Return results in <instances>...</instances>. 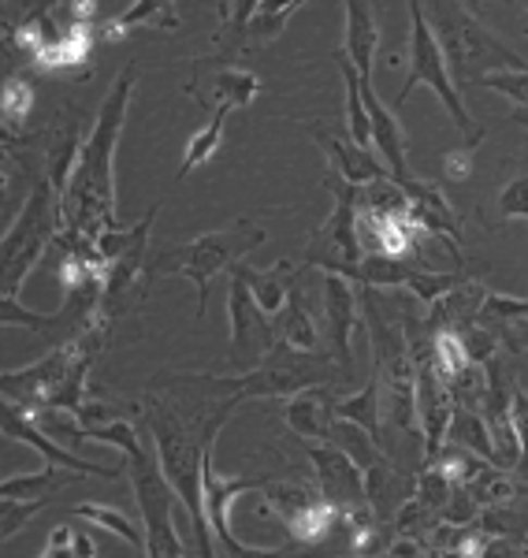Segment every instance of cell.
Returning a JSON list of instances; mask_svg holds the SVG:
<instances>
[{
    "instance_id": "obj_1",
    "label": "cell",
    "mask_w": 528,
    "mask_h": 558,
    "mask_svg": "<svg viewBox=\"0 0 528 558\" xmlns=\"http://www.w3.org/2000/svg\"><path fill=\"white\" fill-rule=\"evenodd\" d=\"M138 68H123L109 97L101 101L97 123L83 142V160L75 168V179L60 197V239L94 242L101 231L115 228V146H120L123 123L134 94Z\"/></svg>"
},
{
    "instance_id": "obj_2",
    "label": "cell",
    "mask_w": 528,
    "mask_h": 558,
    "mask_svg": "<svg viewBox=\"0 0 528 558\" xmlns=\"http://www.w3.org/2000/svg\"><path fill=\"white\" fill-rule=\"evenodd\" d=\"M231 410L235 407L223 399L209 425L201 432H191L160 399H154V395L142 399V413H146V428H149V436H154V451L160 458V470H164V476L172 481V488L179 492V499H183L194 529H198V555H205V558L217 555V544H212L217 533H212L209 514H205V492H201L205 447H209V439L220 436V428Z\"/></svg>"
},
{
    "instance_id": "obj_3",
    "label": "cell",
    "mask_w": 528,
    "mask_h": 558,
    "mask_svg": "<svg viewBox=\"0 0 528 558\" xmlns=\"http://www.w3.org/2000/svg\"><path fill=\"white\" fill-rule=\"evenodd\" d=\"M191 380L205 384L209 391L223 395L231 407L249 399H286V395H298L306 387H320V384H339V380H351L343 365L335 357H324L317 350L306 347H294L286 339H275V347L268 350L257 365H249L246 373L238 376H191Z\"/></svg>"
},
{
    "instance_id": "obj_4",
    "label": "cell",
    "mask_w": 528,
    "mask_h": 558,
    "mask_svg": "<svg viewBox=\"0 0 528 558\" xmlns=\"http://www.w3.org/2000/svg\"><path fill=\"white\" fill-rule=\"evenodd\" d=\"M265 242V231L254 220H231L228 228L209 231V235L183 242V246H168L149 260L154 272L164 276H186L198 287V317H205V299H209L212 276L231 272L249 250H257Z\"/></svg>"
},
{
    "instance_id": "obj_5",
    "label": "cell",
    "mask_w": 528,
    "mask_h": 558,
    "mask_svg": "<svg viewBox=\"0 0 528 558\" xmlns=\"http://www.w3.org/2000/svg\"><path fill=\"white\" fill-rule=\"evenodd\" d=\"M406 8H409V75L398 89V105H406L417 86H432V94L440 97L443 108L451 112L454 128L469 134V146H477V142L484 138V131L472 123L469 108L462 101V89L451 75V60H446L440 34L432 31L425 0H406Z\"/></svg>"
},
{
    "instance_id": "obj_6",
    "label": "cell",
    "mask_w": 528,
    "mask_h": 558,
    "mask_svg": "<svg viewBox=\"0 0 528 558\" xmlns=\"http://www.w3.org/2000/svg\"><path fill=\"white\" fill-rule=\"evenodd\" d=\"M60 228H64V220H60V194L52 191L49 179H38L4 235V299H15L23 279L30 276V268L57 246Z\"/></svg>"
},
{
    "instance_id": "obj_7",
    "label": "cell",
    "mask_w": 528,
    "mask_h": 558,
    "mask_svg": "<svg viewBox=\"0 0 528 558\" xmlns=\"http://www.w3.org/2000/svg\"><path fill=\"white\" fill-rule=\"evenodd\" d=\"M127 473L131 488L142 510V529H146V555L149 558H179L186 555L183 539L175 533V507H183L172 481L160 470L157 451H149L146 444L134 454H127Z\"/></svg>"
},
{
    "instance_id": "obj_8",
    "label": "cell",
    "mask_w": 528,
    "mask_h": 558,
    "mask_svg": "<svg viewBox=\"0 0 528 558\" xmlns=\"http://www.w3.org/2000/svg\"><path fill=\"white\" fill-rule=\"evenodd\" d=\"M432 26H440L443 34V49L446 60L458 71L462 86H477L480 75L499 68H521V57L509 52L503 41L491 38V34L472 20L469 12H458V8H443L440 15L432 12Z\"/></svg>"
},
{
    "instance_id": "obj_9",
    "label": "cell",
    "mask_w": 528,
    "mask_h": 558,
    "mask_svg": "<svg viewBox=\"0 0 528 558\" xmlns=\"http://www.w3.org/2000/svg\"><path fill=\"white\" fill-rule=\"evenodd\" d=\"M212 447H217V439H209V447H205L201 492H205V514H209V525L223 544V551L228 555H280L283 547H254L231 533V507H235L246 492H261L272 476H220L217 465H212Z\"/></svg>"
},
{
    "instance_id": "obj_10",
    "label": "cell",
    "mask_w": 528,
    "mask_h": 558,
    "mask_svg": "<svg viewBox=\"0 0 528 558\" xmlns=\"http://www.w3.org/2000/svg\"><path fill=\"white\" fill-rule=\"evenodd\" d=\"M228 320H231V350L228 362L235 365H257L268 350L275 347L280 331H275V317L261 310V302L254 299L249 283L243 276L231 272V287H228Z\"/></svg>"
},
{
    "instance_id": "obj_11",
    "label": "cell",
    "mask_w": 528,
    "mask_h": 558,
    "mask_svg": "<svg viewBox=\"0 0 528 558\" xmlns=\"http://www.w3.org/2000/svg\"><path fill=\"white\" fill-rule=\"evenodd\" d=\"M306 454L312 465L317 492L324 495L331 507H339L343 514L369 507V481H365V470L343 451V447L331 444V439H309Z\"/></svg>"
},
{
    "instance_id": "obj_12",
    "label": "cell",
    "mask_w": 528,
    "mask_h": 558,
    "mask_svg": "<svg viewBox=\"0 0 528 558\" xmlns=\"http://www.w3.org/2000/svg\"><path fill=\"white\" fill-rule=\"evenodd\" d=\"M324 186L335 197V213L328 216L324 228L312 235V250L309 254H320V250H331L335 260L343 265H357L365 257V246H361V235H357V216H361V186L346 183L335 168H328L324 175Z\"/></svg>"
},
{
    "instance_id": "obj_13",
    "label": "cell",
    "mask_w": 528,
    "mask_h": 558,
    "mask_svg": "<svg viewBox=\"0 0 528 558\" xmlns=\"http://www.w3.org/2000/svg\"><path fill=\"white\" fill-rule=\"evenodd\" d=\"M78 357V339H71V343L57 347L52 354H45L41 362L20 368V373H4L0 376V391H4V402H15V407L23 410H38L49 402L52 387L67 376V368L75 365Z\"/></svg>"
},
{
    "instance_id": "obj_14",
    "label": "cell",
    "mask_w": 528,
    "mask_h": 558,
    "mask_svg": "<svg viewBox=\"0 0 528 558\" xmlns=\"http://www.w3.org/2000/svg\"><path fill=\"white\" fill-rule=\"evenodd\" d=\"M0 425H4L8 439H20V444L34 447L45 462L60 465V470H71L78 476H105V481H115V476L127 473L123 465H112V470H109V465L86 462V458H75L71 451H64V444H60V439H52L49 432H45L23 407H15V402H4V417H0Z\"/></svg>"
},
{
    "instance_id": "obj_15",
    "label": "cell",
    "mask_w": 528,
    "mask_h": 558,
    "mask_svg": "<svg viewBox=\"0 0 528 558\" xmlns=\"http://www.w3.org/2000/svg\"><path fill=\"white\" fill-rule=\"evenodd\" d=\"M398 186L409 194V213H414V220L428 231V235L443 239L446 250L454 254V260L462 265V250H458L462 223H458V209L446 202V194L435 183H425V179H417V175Z\"/></svg>"
},
{
    "instance_id": "obj_16",
    "label": "cell",
    "mask_w": 528,
    "mask_h": 558,
    "mask_svg": "<svg viewBox=\"0 0 528 558\" xmlns=\"http://www.w3.org/2000/svg\"><path fill=\"white\" fill-rule=\"evenodd\" d=\"M324 317H328V343H331V357L354 373V350H351V336L357 328V291L351 287V279L339 272H324Z\"/></svg>"
},
{
    "instance_id": "obj_17",
    "label": "cell",
    "mask_w": 528,
    "mask_h": 558,
    "mask_svg": "<svg viewBox=\"0 0 528 558\" xmlns=\"http://www.w3.org/2000/svg\"><path fill=\"white\" fill-rule=\"evenodd\" d=\"M361 94H365L369 120H372V146L383 157V165H388L391 179L406 183V179H414V172H409V165H406V146H409L406 128H402L395 108H388L380 101V94L372 89V78H361Z\"/></svg>"
},
{
    "instance_id": "obj_18",
    "label": "cell",
    "mask_w": 528,
    "mask_h": 558,
    "mask_svg": "<svg viewBox=\"0 0 528 558\" xmlns=\"http://www.w3.org/2000/svg\"><path fill=\"white\" fill-rule=\"evenodd\" d=\"M335 402L339 395H331V387H306V391L291 395V402H286V428L298 432L302 439H331V432H335Z\"/></svg>"
},
{
    "instance_id": "obj_19",
    "label": "cell",
    "mask_w": 528,
    "mask_h": 558,
    "mask_svg": "<svg viewBox=\"0 0 528 558\" xmlns=\"http://www.w3.org/2000/svg\"><path fill=\"white\" fill-rule=\"evenodd\" d=\"M346 12V57L361 71V78H372V60L380 49V26H376L369 0H343Z\"/></svg>"
},
{
    "instance_id": "obj_20",
    "label": "cell",
    "mask_w": 528,
    "mask_h": 558,
    "mask_svg": "<svg viewBox=\"0 0 528 558\" xmlns=\"http://www.w3.org/2000/svg\"><path fill=\"white\" fill-rule=\"evenodd\" d=\"M324 149L331 157V168L354 186H369L376 179L391 175L380 153H372L369 146H357L354 138H324Z\"/></svg>"
},
{
    "instance_id": "obj_21",
    "label": "cell",
    "mask_w": 528,
    "mask_h": 558,
    "mask_svg": "<svg viewBox=\"0 0 528 558\" xmlns=\"http://www.w3.org/2000/svg\"><path fill=\"white\" fill-rule=\"evenodd\" d=\"M231 272L246 279L249 291H254V299L261 302V310H265V313H272V317H280L283 305L291 302V291H294V268L286 265V260H280V265H272V268H265V272H254V268L238 260V265L231 268Z\"/></svg>"
},
{
    "instance_id": "obj_22",
    "label": "cell",
    "mask_w": 528,
    "mask_h": 558,
    "mask_svg": "<svg viewBox=\"0 0 528 558\" xmlns=\"http://www.w3.org/2000/svg\"><path fill=\"white\" fill-rule=\"evenodd\" d=\"M380 402H383V380H380V368L372 365V380L361 387L357 395H346V399L335 402V413L354 425H361L369 436L380 444L383 436V421H380Z\"/></svg>"
},
{
    "instance_id": "obj_23",
    "label": "cell",
    "mask_w": 528,
    "mask_h": 558,
    "mask_svg": "<svg viewBox=\"0 0 528 558\" xmlns=\"http://www.w3.org/2000/svg\"><path fill=\"white\" fill-rule=\"evenodd\" d=\"M134 26H157V31H179L175 0H134L115 20L105 26L109 38H123Z\"/></svg>"
},
{
    "instance_id": "obj_24",
    "label": "cell",
    "mask_w": 528,
    "mask_h": 558,
    "mask_svg": "<svg viewBox=\"0 0 528 558\" xmlns=\"http://www.w3.org/2000/svg\"><path fill=\"white\" fill-rule=\"evenodd\" d=\"M231 108H235V105L217 101V108H212V116L205 120V128H201L198 134H194L191 142H186L183 165H179V175H175V179H186V175L194 172V168H201L205 160H212V153H217V149H220V142H223V123H228Z\"/></svg>"
},
{
    "instance_id": "obj_25",
    "label": "cell",
    "mask_w": 528,
    "mask_h": 558,
    "mask_svg": "<svg viewBox=\"0 0 528 558\" xmlns=\"http://www.w3.org/2000/svg\"><path fill=\"white\" fill-rule=\"evenodd\" d=\"M446 439H451V444L469 447V451H477L480 458H488V462L499 465L495 439H491V428H488V421H484V413H480V410H465V407L454 410V421H451Z\"/></svg>"
},
{
    "instance_id": "obj_26",
    "label": "cell",
    "mask_w": 528,
    "mask_h": 558,
    "mask_svg": "<svg viewBox=\"0 0 528 558\" xmlns=\"http://www.w3.org/2000/svg\"><path fill=\"white\" fill-rule=\"evenodd\" d=\"M71 510H75V514L83 518V521H89V525H97V529H105V533L120 536L127 547H134V551L146 555V529L134 525V521L123 514V510L101 507V502H83V507H71Z\"/></svg>"
},
{
    "instance_id": "obj_27",
    "label": "cell",
    "mask_w": 528,
    "mask_h": 558,
    "mask_svg": "<svg viewBox=\"0 0 528 558\" xmlns=\"http://www.w3.org/2000/svg\"><path fill=\"white\" fill-rule=\"evenodd\" d=\"M261 495H265V507L283 518V525L320 499L317 488H306V484H294V481H268L261 488Z\"/></svg>"
},
{
    "instance_id": "obj_28",
    "label": "cell",
    "mask_w": 528,
    "mask_h": 558,
    "mask_svg": "<svg viewBox=\"0 0 528 558\" xmlns=\"http://www.w3.org/2000/svg\"><path fill=\"white\" fill-rule=\"evenodd\" d=\"M275 331H280V339H286V343L317 350V320L309 317V310H306V302H302L298 287H294L291 302H286L283 313L275 317Z\"/></svg>"
},
{
    "instance_id": "obj_29",
    "label": "cell",
    "mask_w": 528,
    "mask_h": 558,
    "mask_svg": "<svg viewBox=\"0 0 528 558\" xmlns=\"http://www.w3.org/2000/svg\"><path fill=\"white\" fill-rule=\"evenodd\" d=\"M257 94H261V78L246 68H223L217 71V78H212V97L235 108H249Z\"/></svg>"
},
{
    "instance_id": "obj_30",
    "label": "cell",
    "mask_w": 528,
    "mask_h": 558,
    "mask_svg": "<svg viewBox=\"0 0 528 558\" xmlns=\"http://www.w3.org/2000/svg\"><path fill=\"white\" fill-rule=\"evenodd\" d=\"M67 481H75V476H60L57 465L49 462V470H41V473L8 476V481L0 484V495H4V499H45L49 492L64 488Z\"/></svg>"
},
{
    "instance_id": "obj_31",
    "label": "cell",
    "mask_w": 528,
    "mask_h": 558,
    "mask_svg": "<svg viewBox=\"0 0 528 558\" xmlns=\"http://www.w3.org/2000/svg\"><path fill=\"white\" fill-rule=\"evenodd\" d=\"M302 4L306 0H261V8L249 20V41H272Z\"/></svg>"
},
{
    "instance_id": "obj_32",
    "label": "cell",
    "mask_w": 528,
    "mask_h": 558,
    "mask_svg": "<svg viewBox=\"0 0 528 558\" xmlns=\"http://www.w3.org/2000/svg\"><path fill=\"white\" fill-rule=\"evenodd\" d=\"M78 160H83V142H78L75 131H67L64 138L57 142L52 157H49V183H52V191H57L60 197H64V191L71 186V179H75Z\"/></svg>"
},
{
    "instance_id": "obj_33",
    "label": "cell",
    "mask_w": 528,
    "mask_h": 558,
    "mask_svg": "<svg viewBox=\"0 0 528 558\" xmlns=\"http://www.w3.org/2000/svg\"><path fill=\"white\" fill-rule=\"evenodd\" d=\"M41 555L45 558H94L97 555V544L83 533V529L60 525V529H52L49 539H45Z\"/></svg>"
},
{
    "instance_id": "obj_34",
    "label": "cell",
    "mask_w": 528,
    "mask_h": 558,
    "mask_svg": "<svg viewBox=\"0 0 528 558\" xmlns=\"http://www.w3.org/2000/svg\"><path fill=\"white\" fill-rule=\"evenodd\" d=\"M477 529H484L491 536H528V514L509 507V502H499V507L480 510Z\"/></svg>"
},
{
    "instance_id": "obj_35",
    "label": "cell",
    "mask_w": 528,
    "mask_h": 558,
    "mask_svg": "<svg viewBox=\"0 0 528 558\" xmlns=\"http://www.w3.org/2000/svg\"><path fill=\"white\" fill-rule=\"evenodd\" d=\"M477 86L495 89V94L509 97L521 112H528V68H506V71H488L477 78Z\"/></svg>"
},
{
    "instance_id": "obj_36",
    "label": "cell",
    "mask_w": 528,
    "mask_h": 558,
    "mask_svg": "<svg viewBox=\"0 0 528 558\" xmlns=\"http://www.w3.org/2000/svg\"><path fill=\"white\" fill-rule=\"evenodd\" d=\"M432 347H435V362H440L443 376L462 373V368L472 362V357H469V347H465V339H462V331H458V328H440V331L432 336Z\"/></svg>"
},
{
    "instance_id": "obj_37",
    "label": "cell",
    "mask_w": 528,
    "mask_h": 558,
    "mask_svg": "<svg viewBox=\"0 0 528 558\" xmlns=\"http://www.w3.org/2000/svg\"><path fill=\"white\" fill-rule=\"evenodd\" d=\"M34 108V89L23 83V78H8L4 83V97H0V112H4V128H15L30 116Z\"/></svg>"
},
{
    "instance_id": "obj_38",
    "label": "cell",
    "mask_w": 528,
    "mask_h": 558,
    "mask_svg": "<svg viewBox=\"0 0 528 558\" xmlns=\"http://www.w3.org/2000/svg\"><path fill=\"white\" fill-rule=\"evenodd\" d=\"M480 320H495L499 328L509 320H521L528 317V299H514V294H484V302H480Z\"/></svg>"
},
{
    "instance_id": "obj_39",
    "label": "cell",
    "mask_w": 528,
    "mask_h": 558,
    "mask_svg": "<svg viewBox=\"0 0 528 558\" xmlns=\"http://www.w3.org/2000/svg\"><path fill=\"white\" fill-rule=\"evenodd\" d=\"M499 220H528V175L503 186V194H499Z\"/></svg>"
},
{
    "instance_id": "obj_40",
    "label": "cell",
    "mask_w": 528,
    "mask_h": 558,
    "mask_svg": "<svg viewBox=\"0 0 528 558\" xmlns=\"http://www.w3.org/2000/svg\"><path fill=\"white\" fill-rule=\"evenodd\" d=\"M509 417H514L517 439H521V465H517V473H525V476H528V391H521V387H514Z\"/></svg>"
},
{
    "instance_id": "obj_41",
    "label": "cell",
    "mask_w": 528,
    "mask_h": 558,
    "mask_svg": "<svg viewBox=\"0 0 528 558\" xmlns=\"http://www.w3.org/2000/svg\"><path fill=\"white\" fill-rule=\"evenodd\" d=\"M503 347L509 354H528V317L503 324Z\"/></svg>"
},
{
    "instance_id": "obj_42",
    "label": "cell",
    "mask_w": 528,
    "mask_h": 558,
    "mask_svg": "<svg viewBox=\"0 0 528 558\" xmlns=\"http://www.w3.org/2000/svg\"><path fill=\"white\" fill-rule=\"evenodd\" d=\"M64 15H67V23H78V26H94V15H97V0H67Z\"/></svg>"
},
{
    "instance_id": "obj_43",
    "label": "cell",
    "mask_w": 528,
    "mask_h": 558,
    "mask_svg": "<svg viewBox=\"0 0 528 558\" xmlns=\"http://www.w3.org/2000/svg\"><path fill=\"white\" fill-rule=\"evenodd\" d=\"M60 0H20V23H30L38 15H52Z\"/></svg>"
},
{
    "instance_id": "obj_44",
    "label": "cell",
    "mask_w": 528,
    "mask_h": 558,
    "mask_svg": "<svg viewBox=\"0 0 528 558\" xmlns=\"http://www.w3.org/2000/svg\"><path fill=\"white\" fill-rule=\"evenodd\" d=\"M517 123H521V128L528 131V112H521V108H517Z\"/></svg>"
},
{
    "instance_id": "obj_45",
    "label": "cell",
    "mask_w": 528,
    "mask_h": 558,
    "mask_svg": "<svg viewBox=\"0 0 528 558\" xmlns=\"http://www.w3.org/2000/svg\"><path fill=\"white\" fill-rule=\"evenodd\" d=\"M525 495H528V484H525Z\"/></svg>"
},
{
    "instance_id": "obj_46",
    "label": "cell",
    "mask_w": 528,
    "mask_h": 558,
    "mask_svg": "<svg viewBox=\"0 0 528 558\" xmlns=\"http://www.w3.org/2000/svg\"><path fill=\"white\" fill-rule=\"evenodd\" d=\"M525 8H528V0H525Z\"/></svg>"
}]
</instances>
